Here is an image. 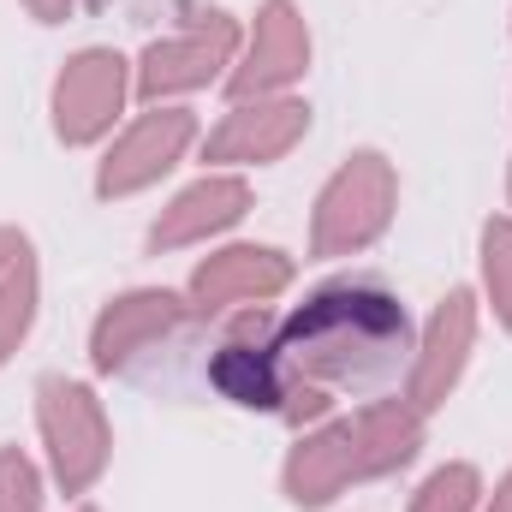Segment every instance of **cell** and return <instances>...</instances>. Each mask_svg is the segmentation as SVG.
<instances>
[{
    "label": "cell",
    "mask_w": 512,
    "mask_h": 512,
    "mask_svg": "<svg viewBox=\"0 0 512 512\" xmlns=\"http://www.w3.org/2000/svg\"><path fill=\"white\" fill-rule=\"evenodd\" d=\"M42 417H48V435H54V459H60V477L66 483H84L102 459V423H96V405L84 387L48 382L42 387Z\"/></svg>",
    "instance_id": "obj_2"
},
{
    "label": "cell",
    "mask_w": 512,
    "mask_h": 512,
    "mask_svg": "<svg viewBox=\"0 0 512 512\" xmlns=\"http://www.w3.org/2000/svg\"><path fill=\"white\" fill-rule=\"evenodd\" d=\"M286 280V262H274V251H233L221 262H209L197 274L203 298H227V292H274Z\"/></svg>",
    "instance_id": "obj_6"
},
{
    "label": "cell",
    "mask_w": 512,
    "mask_h": 512,
    "mask_svg": "<svg viewBox=\"0 0 512 512\" xmlns=\"http://www.w3.org/2000/svg\"><path fill=\"white\" fill-rule=\"evenodd\" d=\"M495 512H512V483L501 489V495H495Z\"/></svg>",
    "instance_id": "obj_15"
},
{
    "label": "cell",
    "mask_w": 512,
    "mask_h": 512,
    "mask_svg": "<svg viewBox=\"0 0 512 512\" xmlns=\"http://www.w3.org/2000/svg\"><path fill=\"white\" fill-rule=\"evenodd\" d=\"M304 66V42L292 36V18H286V6L274 0V12H268V24H262V54H256V72H245V84H262V78H286V72H298Z\"/></svg>",
    "instance_id": "obj_9"
},
{
    "label": "cell",
    "mask_w": 512,
    "mask_h": 512,
    "mask_svg": "<svg viewBox=\"0 0 512 512\" xmlns=\"http://www.w3.org/2000/svg\"><path fill=\"white\" fill-rule=\"evenodd\" d=\"M215 387L239 405H280L286 399V376H280V352L262 340V328L245 322L221 352H215Z\"/></svg>",
    "instance_id": "obj_3"
},
{
    "label": "cell",
    "mask_w": 512,
    "mask_h": 512,
    "mask_svg": "<svg viewBox=\"0 0 512 512\" xmlns=\"http://www.w3.org/2000/svg\"><path fill=\"white\" fill-rule=\"evenodd\" d=\"M411 358V322L399 298L376 280H346L316 292L280 334V364L304 370L310 382H387Z\"/></svg>",
    "instance_id": "obj_1"
},
{
    "label": "cell",
    "mask_w": 512,
    "mask_h": 512,
    "mask_svg": "<svg viewBox=\"0 0 512 512\" xmlns=\"http://www.w3.org/2000/svg\"><path fill=\"white\" fill-rule=\"evenodd\" d=\"M0 512H36V483L24 459H0Z\"/></svg>",
    "instance_id": "obj_13"
},
{
    "label": "cell",
    "mask_w": 512,
    "mask_h": 512,
    "mask_svg": "<svg viewBox=\"0 0 512 512\" xmlns=\"http://www.w3.org/2000/svg\"><path fill=\"white\" fill-rule=\"evenodd\" d=\"M292 126H298V108H292L280 126H268V120H251V114H245L239 126L221 137V149H280V143L292 137Z\"/></svg>",
    "instance_id": "obj_11"
},
{
    "label": "cell",
    "mask_w": 512,
    "mask_h": 512,
    "mask_svg": "<svg viewBox=\"0 0 512 512\" xmlns=\"http://www.w3.org/2000/svg\"><path fill=\"white\" fill-rule=\"evenodd\" d=\"M489 274H501V292H507V310H512V227L489 233Z\"/></svg>",
    "instance_id": "obj_14"
},
{
    "label": "cell",
    "mask_w": 512,
    "mask_h": 512,
    "mask_svg": "<svg viewBox=\"0 0 512 512\" xmlns=\"http://www.w3.org/2000/svg\"><path fill=\"white\" fill-rule=\"evenodd\" d=\"M185 137H191V120H185V114H161V120L137 126V131H131V143L120 149V167H108V179H102V185H108V191H114V185L126 191V185H137V179H149L155 167H167V161L179 155V143H185Z\"/></svg>",
    "instance_id": "obj_5"
},
{
    "label": "cell",
    "mask_w": 512,
    "mask_h": 512,
    "mask_svg": "<svg viewBox=\"0 0 512 512\" xmlns=\"http://www.w3.org/2000/svg\"><path fill=\"white\" fill-rule=\"evenodd\" d=\"M114 102H120V60L114 54H84L60 84V131L90 137L96 126H108Z\"/></svg>",
    "instance_id": "obj_4"
},
{
    "label": "cell",
    "mask_w": 512,
    "mask_h": 512,
    "mask_svg": "<svg viewBox=\"0 0 512 512\" xmlns=\"http://www.w3.org/2000/svg\"><path fill=\"white\" fill-rule=\"evenodd\" d=\"M245 209V191L239 185H197L191 197H179V215L167 221V227H155V245L161 239H185V233H197V227H221V221H233Z\"/></svg>",
    "instance_id": "obj_7"
},
{
    "label": "cell",
    "mask_w": 512,
    "mask_h": 512,
    "mask_svg": "<svg viewBox=\"0 0 512 512\" xmlns=\"http://www.w3.org/2000/svg\"><path fill=\"white\" fill-rule=\"evenodd\" d=\"M227 48V30L215 42H173V48H155L149 54V90L155 84H197L203 66H215V54Z\"/></svg>",
    "instance_id": "obj_8"
},
{
    "label": "cell",
    "mask_w": 512,
    "mask_h": 512,
    "mask_svg": "<svg viewBox=\"0 0 512 512\" xmlns=\"http://www.w3.org/2000/svg\"><path fill=\"white\" fill-rule=\"evenodd\" d=\"M465 346V298H447V310L435 316V340H429V364H423V393H435L441 376H453Z\"/></svg>",
    "instance_id": "obj_10"
},
{
    "label": "cell",
    "mask_w": 512,
    "mask_h": 512,
    "mask_svg": "<svg viewBox=\"0 0 512 512\" xmlns=\"http://www.w3.org/2000/svg\"><path fill=\"white\" fill-rule=\"evenodd\" d=\"M471 489H477V483H471L465 465H459V471H441V477L423 489V507L417 512H465L471 507Z\"/></svg>",
    "instance_id": "obj_12"
}]
</instances>
